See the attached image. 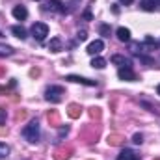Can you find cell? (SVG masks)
I'll return each mask as SVG.
<instances>
[{
  "label": "cell",
  "mask_w": 160,
  "mask_h": 160,
  "mask_svg": "<svg viewBox=\"0 0 160 160\" xmlns=\"http://www.w3.org/2000/svg\"><path fill=\"white\" fill-rule=\"evenodd\" d=\"M134 0H121V4H125V6H128V4H132Z\"/></svg>",
  "instance_id": "cell-35"
},
{
  "label": "cell",
  "mask_w": 160,
  "mask_h": 160,
  "mask_svg": "<svg viewBox=\"0 0 160 160\" xmlns=\"http://www.w3.org/2000/svg\"><path fill=\"white\" fill-rule=\"evenodd\" d=\"M140 8L143 11H155V0H142L140 2Z\"/></svg>",
  "instance_id": "cell-19"
},
{
  "label": "cell",
  "mask_w": 160,
  "mask_h": 160,
  "mask_svg": "<svg viewBox=\"0 0 160 160\" xmlns=\"http://www.w3.org/2000/svg\"><path fill=\"white\" fill-rule=\"evenodd\" d=\"M91 65H93L95 69H104V67H106V60L101 58V56H97V58L91 60Z\"/></svg>",
  "instance_id": "cell-18"
},
{
  "label": "cell",
  "mask_w": 160,
  "mask_h": 160,
  "mask_svg": "<svg viewBox=\"0 0 160 160\" xmlns=\"http://www.w3.org/2000/svg\"><path fill=\"white\" fill-rule=\"evenodd\" d=\"M157 160H160V158H157Z\"/></svg>",
  "instance_id": "cell-40"
},
{
  "label": "cell",
  "mask_w": 160,
  "mask_h": 160,
  "mask_svg": "<svg viewBox=\"0 0 160 160\" xmlns=\"http://www.w3.org/2000/svg\"><path fill=\"white\" fill-rule=\"evenodd\" d=\"M112 63H116V65H119V67H130V65H132L130 60L125 58V56H121V54H114V56H112Z\"/></svg>",
  "instance_id": "cell-13"
},
{
  "label": "cell",
  "mask_w": 160,
  "mask_h": 160,
  "mask_svg": "<svg viewBox=\"0 0 160 160\" xmlns=\"http://www.w3.org/2000/svg\"><path fill=\"white\" fill-rule=\"evenodd\" d=\"M65 80H69V82H77V84H84V86H97L95 80L84 78V77H78V75H67Z\"/></svg>",
  "instance_id": "cell-8"
},
{
  "label": "cell",
  "mask_w": 160,
  "mask_h": 160,
  "mask_svg": "<svg viewBox=\"0 0 160 160\" xmlns=\"http://www.w3.org/2000/svg\"><path fill=\"white\" fill-rule=\"evenodd\" d=\"M48 50H52V52H60V50H62V41H60V38L50 39V43H48Z\"/></svg>",
  "instance_id": "cell-17"
},
{
  "label": "cell",
  "mask_w": 160,
  "mask_h": 160,
  "mask_svg": "<svg viewBox=\"0 0 160 160\" xmlns=\"http://www.w3.org/2000/svg\"><path fill=\"white\" fill-rule=\"evenodd\" d=\"M24 118H26V112L24 110H21V112L15 114V119H24Z\"/></svg>",
  "instance_id": "cell-29"
},
{
  "label": "cell",
  "mask_w": 160,
  "mask_h": 160,
  "mask_svg": "<svg viewBox=\"0 0 160 160\" xmlns=\"http://www.w3.org/2000/svg\"><path fill=\"white\" fill-rule=\"evenodd\" d=\"M77 39H78V41H86V39H88V32H86V30H78Z\"/></svg>",
  "instance_id": "cell-25"
},
{
  "label": "cell",
  "mask_w": 160,
  "mask_h": 160,
  "mask_svg": "<svg viewBox=\"0 0 160 160\" xmlns=\"http://www.w3.org/2000/svg\"><path fill=\"white\" fill-rule=\"evenodd\" d=\"M157 93H158V95H160V84H158V88H157Z\"/></svg>",
  "instance_id": "cell-38"
},
{
  "label": "cell",
  "mask_w": 160,
  "mask_h": 160,
  "mask_svg": "<svg viewBox=\"0 0 160 160\" xmlns=\"http://www.w3.org/2000/svg\"><path fill=\"white\" fill-rule=\"evenodd\" d=\"M158 6H160V0H158Z\"/></svg>",
  "instance_id": "cell-39"
},
{
  "label": "cell",
  "mask_w": 160,
  "mask_h": 160,
  "mask_svg": "<svg viewBox=\"0 0 160 160\" xmlns=\"http://www.w3.org/2000/svg\"><path fill=\"white\" fill-rule=\"evenodd\" d=\"M106 142H108V145H110V147H119V145H123L125 138H123L121 134H110V136L106 138Z\"/></svg>",
  "instance_id": "cell-12"
},
{
  "label": "cell",
  "mask_w": 160,
  "mask_h": 160,
  "mask_svg": "<svg viewBox=\"0 0 160 160\" xmlns=\"http://www.w3.org/2000/svg\"><path fill=\"white\" fill-rule=\"evenodd\" d=\"M88 114H89V118H91V119H101V118H102V112H101V108H97V106L89 108V110H88Z\"/></svg>",
  "instance_id": "cell-20"
},
{
  "label": "cell",
  "mask_w": 160,
  "mask_h": 160,
  "mask_svg": "<svg viewBox=\"0 0 160 160\" xmlns=\"http://www.w3.org/2000/svg\"><path fill=\"white\" fill-rule=\"evenodd\" d=\"M9 155V147L6 143H0V158H6Z\"/></svg>",
  "instance_id": "cell-23"
},
{
  "label": "cell",
  "mask_w": 160,
  "mask_h": 160,
  "mask_svg": "<svg viewBox=\"0 0 160 160\" xmlns=\"http://www.w3.org/2000/svg\"><path fill=\"white\" fill-rule=\"evenodd\" d=\"M0 93H8V88H4V86H0Z\"/></svg>",
  "instance_id": "cell-36"
},
{
  "label": "cell",
  "mask_w": 160,
  "mask_h": 160,
  "mask_svg": "<svg viewBox=\"0 0 160 160\" xmlns=\"http://www.w3.org/2000/svg\"><path fill=\"white\" fill-rule=\"evenodd\" d=\"M80 114H82V106L77 104V102H71L69 106H67V116L71 118V119H78Z\"/></svg>",
  "instance_id": "cell-9"
},
{
  "label": "cell",
  "mask_w": 160,
  "mask_h": 160,
  "mask_svg": "<svg viewBox=\"0 0 160 160\" xmlns=\"http://www.w3.org/2000/svg\"><path fill=\"white\" fill-rule=\"evenodd\" d=\"M118 160H140V157L132 151V149H125V151H121Z\"/></svg>",
  "instance_id": "cell-14"
},
{
  "label": "cell",
  "mask_w": 160,
  "mask_h": 160,
  "mask_svg": "<svg viewBox=\"0 0 160 160\" xmlns=\"http://www.w3.org/2000/svg\"><path fill=\"white\" fill-rule=\"evenodd\" d=\"M63 95H65V91H63L62 86H50V88H47V91H45V99H47L48 102H54V104L62 102Z\"/></svg>",
  "instance_id": "cell-2"
},
{
  "label": "cell",
  "mask_w": 160,
  "mask_h": 160,
  "mask_svg": "<svg viewBox=\"0 0 160 160\" xmlns=\"http://www.w3.org/2000/svg\"><path fill=\"white\" fill-rule=\"evenodd\" d=\"M110 32H112V30H110L108 24H102V26H101V34H102L104 38H110Z\"/></svg>",
  "instance_id": "cell-24"
},
{
  "label": "cell",
  "mask_w": 160,
  "mask_h": 160,
  "mask_svg": "<svg viewBox=\"0 0 160 160\" xmlns=\"http://www.w3.org/2000/svg\"><path fill=\"white\" fill-rule=\"evenodd\" d=\"M67 132H69V127H62L60 128V136H65Z\"/></svg>",
  "instance_id": "cell-31"
},
{
  "label": "cell",
  "mask_w": 160,
  "mask_h": 160,
  "mask_svg": "<svg viewBox=\"0 0 160 160\" xmlns=\"http://www.w3.org/2000/svg\"><path fill=\"white\" fill-rule=\"evenodd\" d=\"M32 36L38 41H43L48 36V26H47L45 22H36V24L32 26Z\"/></svg>",
  "instance_id": "cell-3"
},
{
  "label": "cell",
  "mask_w": 160,
  "mask_h": 160,
  "mask_svg": "<svg viewBox=\"0 0 160 160\" xmlns=\"http://www.w3.org/2000/svg\"><path fill=\"white\" fill-rule=\"evenodd\" d=\"M112 11H114V13H116V15H118V13H119V8H118V4H114V6H112Z\"/></svg>",
  "instance_id": "cell-33"
},
{
  "label": "cell",
  "mask_w": 160,
  "mask_h": 160,
  "mask_svg": "<svg viewBox=\"0 0 160 160\" xmlns=\"http://www.w3.org/2000/svg\"><path fill=\"white\" fill-rule=\"evenodd\" d=\"M118 77L121 80H127V82H134L136 80V75H134L132 67H121L119 71H118Z\"/></svg>",
  "instance_id": "cell-5"
},
{
  "label": "cell",
  "mask_w": 160,
  "mask_h": 160,
  "mask_svg": "<svg viewBox=\"0 0 160 160\" xmlns=\"http://www.w3.org/2000/svg\"><path fill=\"white\" fill-rule=\"evenodd\" d=\"M4 121H6V110H4V108H0V125H2Z\"/></svg>",
  "instance_id": "cell-30"
},
{
  "label": "cell",
  "mask_w": 160,
  "mask_h": 160,
  "mask_svg": "<svg viewBox=\"0 0 160 160\" xmlns=\"http://www.w3.org/2000/svg\"><path fill=\"white\" fill-rule=\"evenodd\" d=\"M43 8H45V9H48V11H58V13H65V8H63V4H62L60 0H47Z\"/></svg>",
  "instance_id": "cell-4"
},
{
  "label": "cell",
  "mask_w": 160,
  "mask_h": 160,
  "mask_svg": "<svg viewBox=\"0 0 160 160\" xmlns=\"http://www.w3.org/2000/svg\"><path fill=\"white\" fill-rule=\"evenodd\" d=\"M39 75H41V71L38 69V67H34V69H30V77H32V78H36V77H39Z\"/></svg>",
  "instance_id": "cell-27"
},
{
  "label": "cell",
  "mask_w": 160,
  "mask_h": 160,
  "mask_svg": "<svg viewBox=\"0 0 160 160\" xmlns=\"http://www.w3.org/2000/svg\"><path fill=\"white\" fill-rule=\"evenodd\" d=\"M73 155V147H60L54 151V160H67Z\"/></svg>",
  "instance_id": "cell-7"
},
{
  "label": "cell",
  "mask_w": 160,
  "mask_h": 160,
  "mask_svg": "<svg viewBox=\"0 0 160 160\" xmlns=\"http://www.w3.org/2000/svg\"><path fill=\"white\" fill-rule=\"evenodd\" d=\"M84 19H86V21H91L93 17H91V13H89V11H84Z\"/></svg>",
  "instance_id": "cell-32"
},
{
  "label": "cell",
  "mask_w": 160,
  "mask_h": 160,
  "mask_svg": "<svg viewBox=\"0 0 160 160\" xmlns=\"http://www.w3.org/2000/svg\"><path fill=\"white\" fill-rule=\"evenodd\" d=\"M4 75H6V67H2V65H0V77H4Z\"/></svg>",
  "instance_id": "cell-34"
},
{
  "label": "cell",
  "mask_w": 160,
  "mask_h": 160,
  "mask_svg": "<svg viewBox=\"0 0 160 160\" xmlns=\"http://www.w3.org/2000/svg\"><path fill=\"white\" fill-rule=\"evenodd\" d=\"M145 43H147V45H153V47H157V45H158V43H157V41L153 39L151 36H147V38H145Z\"/></svg>",
  "instance_id": "cell-28"
},
{
  "label": "cell",
  "mask_w": 160,
  "mask_h": 160,
  "mask_svg": "<svg viewBox=\"0 0 160 160\" xmlns=\"http://www.w3.org/2000/svg\"><path fill=\"white\" fill-rule=\"evenodd\" d=\"M116 36H118V39H119V41H123V43H128V41H130V30L121 26V28H118Z\"/></svg>",
  "instance_id": "cell-15"
},
{
  "label": "cell",
  "mask_w": 160,
  "mask_h": 160,
  "mask_svg": "<svg viewBox=\"0 0 160 160\" xmlns=\"http://www.w3.org/2000/svg\"><path fill=\"white\" fill-rule=\"evenodd\" d=\"M11 32L15 34V38H19V39H26V30H24L21 24H15V26H11Z\"/></svg>",
  "instance_id": "cell-16"
},
{
  "label": "cell",
  "mask_w": 160,
  "mask_h": 160,
  "mask_svg": "<svg viewBox=\"0 0 160 160\" xmlns=\"http://www.w3.org/2000/svg\"><path fill=\"white\" fill-rule=\"evenodd\" d=\"M22 136L30 142V143H36L39 142V121L38 119H32L24 128H22Z\"/></svg>",
  "instance_id": "cell-1"
},
{
  "label": "cell",
  "mask_w": 160,
  "mask_h": 160,
  "mask_svg": "<svg viewBox=\"0 0 160 160\" xmlns=\"http://www.w3.org/2000/svg\"><path fill=\"white\" fill-rule=\"evenodd\" d=\"M132 142H134L136 145H140V143L143 142V136H142V134H134V136H132Z\"/></svg>",
  "instance_id": "cell-26"
},
{
  "label": "cell",
  "mask_w": 160,
  "mask_h": 160,
  "mask_svg": "<svg viewBox=\"0 0 160 160\" xmlns=\"http://www.w3.org/2000/svg\"><path fill=\"white\" fill-rule=\"evenodd\" d=\"M0 36H2V34H0Z\"/></svg>",
  "instance_id": "cell-41"
},
{
  "label": "cell",
  "mask_w": 160,
  "mask_h": 160,
  "mask_svg": "<svg viewBox=\"0 0 160 160\" xmlns=\"http://www.w3.org/2000/svg\"><path fill=\"white\" fill-rule=\"evenodd\" d=\"M102 48H104V43H102L101 39H95V41H91V43L88 45V54L97 56L99 52H102Z\"/></svg>",
  "instance_id": "cell-6"
},
{
  "label": "cell",
  "mask_w": 160,
  "mask_h": 160,
  "mask_svg": "<svg viewBox=\"0 0 160 160\" xmlns=\"http://www.w3.org/2000/svg\"><path fill=\"white\" fill-rule=\"evenodd\" d=\"M13 17H15L17 21H24V19L28 17V9H26L24 6H15V8H13Z\"/></svg>",
  "instance_id": "cell-11"
},
{
  "label": "cell",
  "mask_w": 160,
  "mask_h": 160,
  "mask_svg": "<svg viewBox=\"0 0 160 160\" xmlns=\"http://www.w3.org/2000/svg\"><path fill=\"white\" fill-rule=\"evenodd\" d=\"M0 134H8V128H0Z\"/></svg>",
  "instance_id": "cell-37"
},
{
  "label": "cell",
  "mask_w": 160,
  "mask_h": 160,
  "mask_svg": "<svg viewBox=\"0 0 160 160\" xmlns=\"http://www.w3.org/2000/svg\"><path fill=\"white\" fill-rule=\"evenodd\" d=\"M128 50H130L132 54L140 56V54H142V45H140V43H130V45H128Z\"/></svg>",
  "instance_id": "cell-21"
},
{
  "label": "cell",
  "mask_w": 160,
  "mask_h": 160,
  "mask_svg": "<svg viewBox=\"0 0 160 160\" xmlns=\"http://www.w3.org/2000/svg\"><path fill=\"white\" fill-rule=\"evenodd\" d=\"M15 50L11 48V47H8V45H0V56H11Z\"/></svg>",
  "instance_id": "cell-22"
},
{
  "label": "cell",
  "mask_w": 160,
  "mask_h": 160,
  "mask_svg": "<svg viewBox=\"0 0 160 160\" xmlns=\"http://www.w3.org/2000/svg\"><path fill=\"white\" fill-rule=\"evenodd\" d=\"M47 121H48L52 127H60L62 121H60V114H58V110H48V112H47Z\"/></svg>",
  "instance_id": "cell-10"
}]
</instances>
